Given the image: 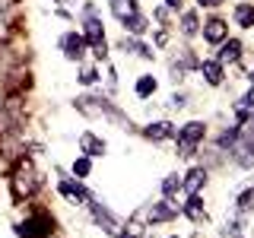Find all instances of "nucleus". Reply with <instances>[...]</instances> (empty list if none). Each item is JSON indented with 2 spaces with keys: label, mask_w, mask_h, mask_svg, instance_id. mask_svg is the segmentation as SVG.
Segmentation results:
<instances>
[{
  "label": "nucleus",
  "mask_w": 254,
  "mask_h": 238,
  "mask_svg": "<svg viewBox=\"0 0 254 238\" xmlns=\"http://www.w3.org/2000/svg\"><path fill=\"white\" fill-rule=\"evenodd\" d=\"M235 22H238L242 29H251V26H254V6H251V3H238V6H235Z\"/></svg>",
  "instance_id": "16"
},
{
  "label": "nucleus",
  "mask_w": 254,
  "mask_h": 238,
  "mask_svg": "<svg viewBox=\"0 0 254 238\" xmlns=\"http://www.w3.org/2000/svg\"><path fill=\"white\" fill-rule=\"evenodd\" d=\"M175 190H181V178H178V175H169V178L162 181V194H165V200H169Z\"/></svg>",
  "instance_id": "22"
},
{
  "label": "nucleus",
  "mask_w": 254,
  "mask_h": 238,
  "mask_svg": "<svg viewBox=\"0 0 254 238\" xmlns=\"http://www.w3.org/2000/svg\"><path fill=\"white\" fill-rule=\"evenodd\" d=\"M165 3H169V6H181V3H185V0H165Z\"/></svg>",
  "instance_id": "29"
},
{
  "label": "nucleus",
  "mask_w": 254,
  "mask_h": 238,
  "mask_svg": "<svg viewBox=\"0 0 254 238\" xmlns=\"http://www.w3.org/2000/svg\"><path fill=\"white\" fill-rule=\"evenodd\" d=\"M203 181H206V172H203V169H190V172H188V181H181V187H185L188 194H197Z\"/></svg>",
  "instance_id": "14"
},
{
  "label": "nucleus",
  "mask_w": 254,
  "mask_h": 238,
  "mask_svg": "<svg viewBox=\"0 0 254 238\" xmlns=\"http://www.w3.org/2000/svg\"><path fill=\"white\" fill-rule=\"evenodd\" d=\"M197 26H200V22H197V16L194 13H185V19H181V32H185V35H194Z\"/></svg>",
  "instance_id": "23"
},
{
  "label": "nucleus",
  "mask_w": 254,
  "mask_h": 238,
  "mask_svg": "<svg viewBox=\"0 0 254 238\" xmlns=\"http://www.w3.org/2000/svg\"><path fill=\"white\" fill-rule=\"evenodd\" d=\"M64 3H67V0H64Z\"/></svg>",
  "instance_id": "30"
},
{
  "label": "nucleus",
  "mask_w": 254,
  "mask_h": 238,
  "mask_svg": "<svg viewBox=\"0 0 254 238\" xmlns=\"http://www.w3.org/2000/svg\"><path fill=\"white\" fill-rule=\"evenodd\" d=\"M124 29L133 32V35H143V32H146V19H143L140 13H133V16H127V19H124Z\"/></svg>",
  "instance_id": "19"
},
{
  "label": "nucleus",
  "mask_w": 254,
  "mask_h": 238,
  "mask_svg": "<svg viewBox=\"0 0 254 238\" xmlns=\"http://www.w3.org/2000/svg\"><path fill=\"white\" fill-rule=\"evenodd\" d=\"M35 187H38V175L32 169V162H19V169L13 172V194L29 197V194H35Z\"/></svg>",
  "instance_id": "2"
},
{
  "label": "nucleus",
  "mask_w": 254,
  "mask_h": 238,
  "mask_svg": "<svg viewBox=\"0 0 254 238\" xmlns=\"http://www.w3.org/2000/svg\"><path fill=\"white\" fill-rule=\"evenodd\" d=\"M197 3H200V6H219L222 0H197Z\"/></svg>",
  "instance_id": "27"
},
{
  "label": "nucleus",
  "mask_w": 254,
  "mask_h": 238,
  "mask_svg": "<svg viewBox=\"0 0 254 238\" xmlns=\"http://www.w3.org/2000/svg\"><path fill=\"white\" fill-rule=\"evenodd\" d=\"M108 3H111V13H115L121 22L127 19V16L137 13V3H133V0H108Z\"/></svg>",
  "instance_id": "15"
},
{
  "label": "nucleus",
  "mask_w": 254,
  "mask_h": 238,
  "mask_svg": "<svg viewBox=\"0 0 254 238\" xmlns=\"http://www.w3.org/2000/svg\"><path fill=\"white\" fill-rule=\"evenodd\" d=\"M185 213H188V216L194 219V222L206 219V213H203V200H200V197H197V194H190V200L185 203Z\"/></svg>",
  "instance_id": "17"
},
{
  "label": "nucleus",
  "mask_w": 254,
  "mask_h": 238,
  "mask_svg": "<svg viewBox=\"0 0 254 238\" xmlns=\"http://www.w3.org/2000/svg\"><path fill=\"white\" fill-rule=\"evenodd\" d=\"M83 38H86V45H89L92 51L99 54V58H105V32H102V22L95 19V16H89V19H86Z\"/></svg>",
  "instance_id": "4"
},
{
  "label": "nucleus",
  "mask_w": 254,
  "mask_h": 238,
  "mask_svg": "<svg viewBox=\"0 0 254 238\" xmlns=\"http://www.w3.org/2000/svg\"><path fill=\"white\" fill-rule=\"evenodd\" d=\"M61 48H64V58L67 60H79L86 54V38L76 35V32H70V35L61 38Z\"/></svg>",
  "instance_id": "6"
},
{
  "label": "nucleus",
  "mask_w": 254,
  "mask_h": 238,
  "mask_svg": "<svg viewBox=\"0 0 254 238\" xmlns=\"http://www.w3.org/2000/svg\"><path fill=\"white\" fill-rule=\"evenodd\" d=\"M226 22H222V19H210V22H206V26H203V38H206V42H213V45H219V42H226Z\"/></svg>",
  "instance_id": "11"
},
{
  "label": "nucleus",
  "mask_w": 254,
  "mask_h": 238,
  "mask_svg": "<svg viewBox=\"0 0 254 238\" xmlns=\"http://www.w3.org/2000/svg\"><path fill=\"white\" fill-rule=\"evenodd\" d=\"M76 111H83V115H89V118H115V121H121V124H124V118L118 115V108L111 105L108 99L83 95V99H76Z\"/></svg>",
  "instance_id": "1"
},
{
  "label": "nucleus",
  "mask_w": 254,
  "mask_h": 238,
  "mask_svg": "<svg viewBox=\"0 0 254 238\" xmlns=\"http://www.w3.org/2000/svg\"><path fill=\"white\" fill-rule=\"evenodd\" d=\"M229 153H232V159L242 165V169H254V140H242V137H238L235 146L229 149Z\"/></svg>",
  "instance_id": "5"
},
{
  "label": "nucleus",
  "mask_w": 254,
  "mask_h": 238,
  "mask_svg": "<svg viewBox=\"0 0 254 238\" xmlns=\"http://www.w3.org/2000/svg\"><path fill=\"white\" fill-rule=\"evenodd\" d=\"M19 235H22V238H45V235H48V222H45V216L26 219V222L19 226Z\"/></svg>",
  "instance_id": "8"
},
{
  "label": "nucleus",
  "mask_w": 254,
  "mask_h": 238,
  "mask_svg": "<svg viewBox=\"0 0 254 238\" xmlns=\"http://www.w3.org/2000/svg\"><path fill=\"white\" fill-rule=\"evenodd\" d=\"M143 133H146L149 140H169V137H178L175 124H169V121H156V124H149Z\"/></svg>",
  "instance_id": "9"
},
{
  "label": "nucleus",
  "mask_w": 254,
  "mask_h": 238,
  "mask_svg": "<svg viewBox=\"0 0 254 238\" xmlns=\"http://www.w3.org/2000/svg\"><path fill=\"white\" fill-rule=\"evenodd\" d=\"M238 137H242V130H238V127H229V130L219 137V146H222V149H232Z\"/></svg>",
  "instance_id": "21"
},
{
  "label": "nucleus",
  "mask_w": 254,
  "mask_h": 238,
  "mask_svg": "<svg viewBox=\"0 0 254 238\" xmlns=\"http://www.w3.org/2000/svg\"><path fill=\"white\" fill-rule=\"evenodd\" d=\"M146 216H149V222H169V219H175V206H169V200L153 203L146 210Z\"/></svg>",
  "instance_id": "12"
},
{
  "label": "nucleus",
  "mask_w": 254,
  "mask_h": 238,
  "mask_svg": "<svg viewBox=\"0 0 254 238\" xmlns=\"http://www.w3.org/2000/svg\"><path fill=\"white\" fill-rule=\"evenodd\" d=\"M200 73L206 76V83H210V86H219L222 83V63L219 60H203L200 63Z\"/></svg>",
  "instance_id": "13"
},
{
  "label": "nucleus",
  "mask_w": 254,
  "mask_h": 238,
  "mask_svg": "<svg viewBox=\"0 0 254 238\" xmlns=\"http://www.w3.org/2000/svg\"><path fill=\"white\" fill-rule=\"evenodd\" d=\"M10 10V0H0V13H6Z\"/></svg>",
  "instance_id": "28"
},
{
  "label": "nucleus",
  "mask_w": 254,
  "mask_h": 238,
  "mask_svg": "<svg viewBox=\"0 0 254 238\" xmlns=\"http://www.w3.org/2000/svg\"><path fill=\"white\" fill-rule=\"evenodd\" d=\"M79 79H83L86 86H92L95 79H99V73H95V70H83V76H79Z\"/></svg>",
  "instance_id": "26"
},
{
  "label": "nucleus",
  "mask_w": 254,
  "mask_h": 238,
  "mask_svg": "<svg viewBox=\"0 0 254 238\" xmlns=\"http://www.w3.org/2000/svg\"><path fill=\"white\" fill-rule=\"evenodd\" d=\"M89 169H92V165H89V156H83V159H76V162H73V175H79V178H86Z\"/></svg>",
  "instance_id": "25"
},
{
  "label": "nucleus",
  "mask_w": 254,
  "mask_h": 238,
  "mask_svg": "<svg viewBox=\"0 0 254 238\" xmlns=\"http://www.w3.org/2000/svg\"><path fill=\"white\" fill-rule=\"evenodd\" d=\"M156 92V79L153 76H140L137 79V95L140 99H146V95H153Z\"/></svg>",
  "instance_id": "20"
},
{
  "label": "nucleus",
  "mask_w": 254,
  "mask_h": 238,
  "mask_svg": "<svg viewBox=\"0 0 254 238\" xmlns=\"http://www.w3.org/2000/svg\"><path fill=\"white\" fill-rule=\"evenodd\" d=\"M238 210H242V213L254 210V187H251V190H245V194L238 197Z\"/></svg>",
  "instance_id": "24"
},
{
  "label": "nucleus",
  "mask_w": 254,
  "mask_h": 238,
  "mask_svg": "<svg viewBox=\"0 0 254 238\" xmlns=\"http://www.w3.org/2000/svg\"><path fill=\"white\" fill-rule=\"evenodd\" d=\"M79 149H83L89 159L92 156H102V153H105V140H99L95 133H83V137H79Z\"/></svg>",
  "instance_id": "10"
},
{
  "label": "nucleus",
  "mask_w": 254,
  "mask_h": 238,
  "mask_svg": "<svg viewBox=\"0 0 254 238\" xmlns=\"http://www.w3.org/2000/svg\"><path fill=\"white\" fill-rule=\"evenodd\" d=\"M203 140V124L190 121L178 130V156H194V146Z\"/></svg>",
  "instance_id": "3"
},
{
  "label": "nucleus",
  "mask_w": 254,
  "mask_h": 238,
  "mask_svg": "<svg viewBox=\"0 0 254 238\" xmlns=\"http://www.w3.org/2000/svg\"><path fill=\"white\" fill-rule=\"evenodd\" d=\"M219 54H216V60L219 63H235L238 58H242V42L238 38H226V42H219Z\"/></svg>",
  "instance_id": "7"
},
{
  "label": "nucleus",
  "mask_w": 254,
  "mask_h": 238,
  "mask_svg": "<svg viewBox=\"0 0 254 238\" xmlns=\"http://www.w3.org/2000/svg\"><path fill=\"white\" fill-rule=\"evenodd\" d=\"M61 194L70 197V200H89V194H86L79 184H73V181H61Z\"/></svg>",
  "instance_id": "18"
}]
</instances>
